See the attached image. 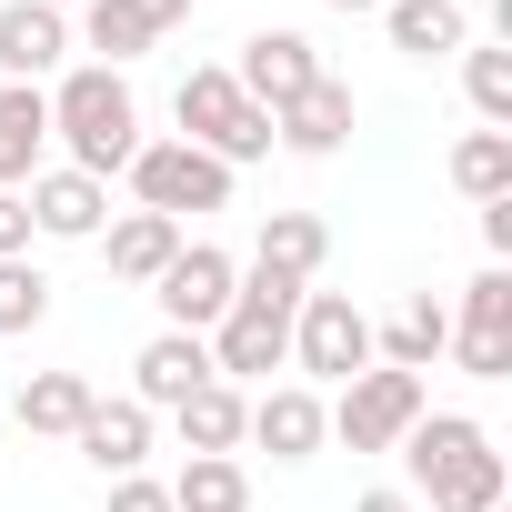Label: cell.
Masks as SVG:
<instances>
[{
    "label": "cell",
    "mask_w": 512,
    "mask_h": 512,
    "mask_svg": "<svg viewBox=\"0 0 512 512\" xmlns=\"http://www.w3.org/2000/svg\"><path fill=\"white\" fill-rule=\"evenodd\" d=\"M171 512H251V472L231 452H191L171 472Z\"/></svg>",
    "instance_id": "44dd1931"
},
{
    "label": "cell",
    "mask_w": 512,
    "mask_h": 512,
    "mask_svg": "<svg viewBox=\"0 0 512 512\" xmlns=\"http://www.w3.org/2000/svg\"><path fill=\"white\" fill-rule=\"evenodd\" d=\"M462 91L492 131H512V51H462Z\"/></svg>",
    "instance_id": "83f0119b"
},
{
    "label": "cell",
    "mask_w": 512,
    "mask_h": 512,
    "mask_svg": "<svg viewBox=\"0 0 512 512\" xmlns=\"http://www.w3.org/2000/svg\"><path fill=\"white\" fill-rule=\"evenodd\" d=\"M241 442H262L272 462H312V452L332 442V432H322V392H312V382H272L262 402L241 412Z\"/></svg>",
    "instance_id": "7c38bea8"
},
{
    "label": "cell",
    "mask_w": 512,
    "mask_h": 512,
    "mask_svg": "<svg viewBox=\"0 0 512 512\" xmlns=\"http://www.w3.org/2000/svg\"><path fill=\"white\" fill-rule=\"evenodd\" d=\"M312 81H322V51H312L302 31H251L241 61H231V91H241L251 111H282V101H302Z\"/></svg>",
    "instance_id": "52a82bcc"
},
{
    "label": "cell",
    "mask_w": 512,
    "mask_h": 512,
    "mask_svg": "<svg viewBox=\"0 0 512 512\" xmlns=\"http://www.w3.org/2000/svg\"><path fill=\"white\" fill-rule=\"evenodd\" d=\"M292 362L342 392L352 372H372V312H362L352 292H302V312H292Z\"/></svg>",
    "instance_id": "5b68a950"
},
{
    "label": "cell",
    "mask_w": 512,
    "mask_h": 512,
    "mask_svg": "<svg viewBox=\"0 0 512 512\" xmlns=\"http://www.w3.org/2000/svg\"><path fill=\"white\" fill-rule=\"evenodd\" d=\"M51 151V91L41 81H0V191H31V171Z\"/></svg>",
    "instance_id": "5bb4252c"
},
{
    "label": "cell",
    "mask_w": 512,
    "mask_h": 512,
    "mask_svg": "<svg viewBox=\"0 0 512 512\" xmlns=\"http://www.w3.org/2000/svg\"><path fill=\"white\" fill-rule=\"evenodd\" d=\"M272 141H282V151H302V161H332V151L352 141V81H332V71H322L302 101H282V111H272Z\"/></svg>",
    "instance_id": "9a60e30c"
},
{
    "label": "cell",
    "mask_w": 512,
    "mask_h": 512,
    "mask_svg": "<svg viewBox=\"0 0 512 512\" xmlns=\"http://www.w3.org/2000/svg\"><path fill=\"white\" fill-rule=\"evenodd\" d=\"M41 322H51V282H41L31 251H21V262H0V342H21Z\"/></svg>",
    "instance_id": "484cf974"
},
{
    "label": "cell",
    "mask_w": 512,
    "mask_h": 512,
    "mask_svg": "<svg viewBox=\"0 0 512 512\" xmlns=\"http://www.w3.org/2000/svg\"><path fill=\"white\" fill-rule=\"evenodd\" d=\"M322 11H382V0H322Z\"/></svg>",
    "instance_id": "836d02e7"
},
{
    "label": "cell",
    "mask_w": 512,
    "mask_h": 512,
    "mask_svg": "<svg viewBox=\"0 0 512 512\" xmlns=\"http://www.w3.org/2000/svg\"><path fill=\"white\" fill-rule=\"evenodd\" d=\"M171 251H181V221H161V211H121L111 231H101V262H111V282H161L171 272Z\"/></svg>",
    "instance_id": "ac0fdd59"
},
{
    "label": "cell",
    "mask_w": 512,
    "mask_h": 512,
    "mask_svg": "<svg viewBox=\"0 0 512 512\" xmlns=\"http://www.w3.org/2000/svg\"><path fill=\"white\" fill-rule=\"evenodd\" d=\"M91 402H101V392H91V382H81V372H31V382H21V402H11V412H21V432H31V442H71V432H81V412H91Z\"/></svg>",
    "instance_id": "ffe728a7"
},
{
    "label": "cell",
    "mask_w": 512,
    "mask_h": 512,
    "mask_svg": "<svg viewBox=\"0 0 512 512\" xmlns=\"http://www.w3.org/2000/svg\"><path fill=\"white\" fill-rule=\"evenodd\" d=\"M51 141H61L71 171H91V181L131 171V151H141V101H131V81L101 71V61L61 71V81H51Z\"/></svg>",
    "instance_id": "7a4b0ae2"
},
{
    "label": "cell",
    "mask_w": 512,
    "mask_h": 512,
    "mask_svg": "<svg viewBox=\"0 0 512 512\" xmlns=\"http://www.w3.org/2000/svg\"><path fill=\"white\" fill-rule=\"evenodd\" d=\"M21 201H31V231H41V241H101V231H111V181H91V171H71V161H61V171H31Z\"/></svg>",
    "instance_id": "30bf717a"
},
{
    "label": "cell",
    "mask_w": 512,
    "mask_h": 512,
    "mask_svg": "<svg viewBox=\"0 0 512 512\" xmlns=\"http://www.w3.org/2000/svg\"><path fill=\"white\" fill-rule=\"evenodd\" d=\"M382 31H392V51H412V61H452V51H472L462 0H382Z\"/></svg>",
    "instance_id": "d6986e66"
},
{
    "label": "cell",
    "mask_w": 512,
    "mask_h": 512,
    "mask_svg": "<svg viewBox=\"0 0 512 512\" xmlns=\"http://www.w3.org/2000/svg\"><path fill=\"white\" fill-rule=\"evenodd\" d=\"M241 412H251V402H241L231 382H201V392L171 412V422H181V452H241Z\"/></svg>",
    "instance_id": "d4e9b609"
},
{
    "label": "cell",
    "mask_w": 512,
    "mask_h": 512,
    "mask_svg": "<svg viewBox=\"0 0 512 512\" xmlns=\"http://www.w3.org/2000/svg\"><path fill=\"white\" fill-rule=\"evenodd\" d=\"M452 332H472V342H512V272H502V262L462 282V322H452Z\"/></svg>",
    "instance_id": "4316f807"
},
{
    "label": "cell",
    "mask_w": 512,
    "mask_h": 512,
    "mask_svg": "<svg viewBox=\"0 0 512 512\" xmlns=\"http://www.w3.org/2000/svg\"><path fill=\"white\" fill-rule=\"evenodd\" d=\"M31 241H41V231H31V201H21V191H0V262H21Z\"/></svg>",
    "instance_id": "4dcf8cb0"
},
{
    "label": "cell",
    "mask_w": 512,
    "mask_h": 512,
    "mask_svg": "<svg viewBox=\"0 0 512 512\" xmlns=\"http://www.w3.org/2000/svg\"><path fill=\"white\" fill-rule=\"evenodd\" d=\"M402 492L422 502V512H502V492H512V462L492 452V432L472 422V412H422L402 442Z\"/></svg>",
    "instance_id": "6da1fadb"
},
{
    "label": "cell",
    "mask_w": 512,
    "mask_h": 512,
    "mask_svg": "<svg viewBox=\"0 0 512 512\" xmlns=\"http://www.w3.org/2000/svg\"><path fill=\"white\" fill-rule=\"evenodd\" d=\"M422 412H432L422 372H382V362H372V372H352V382L322 402V432H332V442H352V452H392Z\"/></svg>",
    "instance_id": "3957f363"
},
{
    "label": "cell",
    "mask_w": 512,
    "mask_h": 512,
    "mask_svg": "<svg viewBox=\"0 0 512 512\" xmlns=\"http://www.w3.org/2000/svg\"><path fill=\"white\" fill-rule=\"evenodd\" d=\"M41 11H61V21H71V11H81V0H41Z\"/></svg>",
    "instance_id": "e575fe53"
},
{
    "label": "cell",
    "mask_w": 512,
    "mask_h": 512,
    "mask_svg": "<svg viewBox=\"0 0 512 512\" xmlns=\"http://www.w3.org/2000/svg\"><path fill=\"white\" fill-rule=\"evenodd\" d=\"M251 262H272V272H292V282L312 292V272L332 262V231H322L312 211H272V221H262V251H251Z\"/></svg>",
    "instance_id": "603a6c76"
},
{
    "label": "cell",
    "mask_w": 512,
    "mask_h": 512,
    "mask_svg": "<svg viewBox=\"0 0 512 512\" xmlns=\"http://www.w3.org/2000/svg\"><path fill=\"white\" fill-rule=\"evenodd\" d=\"M201 382H221L201 332H151V342H141V362H131V402H141V412H181Z\"/></svg>",
    "instance_id": "8fae6325"
},
{
    "label": "cell",
    "mask_w": 512,
    "mask_h": 512,
    "mask_svg": "<svg viewBox=\"0 0 512 512\" xmlns=\"http://www.w3.org/2000/svg\"><path fill=\"white\" fill-rule=\"evenodd\" d=\"M191 21V0H81V51H101V71H121V61H141L161 31H181Z\"/></svg>",
    "instance_id": "ba28073f"
},
{
    "label": "cell",
    "mask_w": 512,
    "mask_h": 512,
    "mask_svg": "<svg viewBox=\"0 0 512 512\" xmlns=\"http://www.w3.org/2000/svg\"><path fill=\"white\" fill-rule=\"evenodd\" d=\"M352 512H422V502H412V492H402V482H382V492H362V502H352Z\"/></svg>",
    "instance_id": "d6a6232c"
},
{
    "label": "cell",
    "mask_w": 512,
    "mask_h": 512,
    "mask_svg": "<svg viewBox=\"0 0 512 512\" xmlns=\"http://www.w3.org/2000/svg\"><path fill=\"white\" fill-rule=\"evenodd\" d=\"M171 121H181V141H191V151H211V141L241 121V91H231V71H191V81L171 91Z\"/></svg>",
    "instance_id": "7402d4cb"
},
{
    "label": "cell",
    "mask_w": 512,
    "mask_h": 512,
    "mask_svg": "<svg viewBox=\"0 0 512 512\" xmlns=\"http://www.w3.org/2000/svg\"><path fill=\"white\" fill-rule=\"evenodd\" d=\"M442 352H452V312H442L432 292H412L392 322H372V362H382V372H432Z\"/></svg>",
    "instance_id": "e0dca14e"
},
{
    "label": "cell",
    "mask_w": 512,
    "mask_h": 512,
    "mask_svg": "<svg viewBox=\"0 0 512 512\" xmlns=\"http://www.w3.org/2000/svg\"><path fill=\"white\" fill-rule=\"evenodd\" d=\"M201 342H211V372H221L231 392H241V382H272V372L292 362V322H282V312H251V302H231Z\"/></svg>",
    "instance_id": "9c48e42d"
},
{
    "label": "cell",
    "mask_w": 512,
    "mask_h": 512,
    "mask_svg": "<svg viewBox=\"0 0 512 512\" xmlns=\"http://www.w3.org/2000/svg\"><path fill=\"white\" fill-rule=\"evenodd\" d=\"M231 292H241V262H231V251H211V241H181V251H171V272L151 282L161 332H211V322L231 312Z\"/></svg>",
    "instance_id": "8992f818"
},
{
    "label": "cell",
    "mask_w": 512,
    "mask_h": 512,
    "mask_svg": "<svg viewBox=\"0 0 512 512\" xmlns=\"http://www.w3.org/2000/svg\"><path fill=\"white\" fill-rule=\"evenodd\" d=\"M131 201L161 211V221H191V211H231V171L191 141H141L131 151Z\"/></svg>",
    "instance_id": "277c9868"
},
{
    "label": "cell",
    "mask_w": 512,
    "mask_h": 512,
    "mask_svg": "<svg viewBox=\"0 0 512 512\" xmlns=\"http://www.w3.org/2000/svg\"><path fill=\"white\" fill-rule=\"evenodd\" d=\"M71 61V21L41 0H0V81H51Z\"/></svg>",
    "instance_id": "4fadbf2b"
},
{
    "label": "cell",
    "mask_w": 512,
    "mask_h": 512,
    "mask_svg": "<svg viewBox=\"0 0 512 512\" xmlns=\"http://www.w3.org/2000/svg\"><path fill=\"white\" fill-rule=\"evenodd\" d=\"M272 151H282V141H272V111H251V101H241V121L211 141V161H221V171H241V161H272Z\"/></svg>",
    "instance_id": "f1b7e54d"
},
{
    "label": "cell",
    "mask_w": 512,
    "mask_h": 512,
    "mask_svg": "<svg viewBox=\"0 0 512 512\" xmlns=\"http://www.w3.org/2000/svg\"><path fill=\"white\" fill-rule=\"evenodd\" d=\"M452 191L462 201H512V131H462L452 141Z\"/></svg>",
    "instance_id": "cb8c5ba5"
},
{
    "label": "cell",
    "mask_w": 512,
    "mask_h": 512,
    "mask_svg": "<svg viewBox=\"0 0 512 512\" xmlns=\"http://www.w3.org/2000/svg\"><path fill=\"white\" fill-rule=\"evenodd\" d=\"M482 241H492V262L512 251V201H482Z\"/></svg>",
    "instance_id": "1f68e13d"
},
{
    "label": "cell",
    "mask_w": 512,
    "mask_h": 512,
    "mask_svg": "<svg viewBox=\"0 0 512 512\" xmlns=\"http://www.w3.org/2000/svg\"><path fill=\"white\" fill-rule=\"evenodd\" d=\"M71 442H81V462H91L101 482H121V472H141V462H151V412H141L131 392H121V402H91Z\"/></svg>",
    "instance_id": "2e32d148"
},
{
    "label": "cell",
    "mask_w": 512,
    "mask_h": 512,
    "mask_svg": "<svg viewBox=\"0 0 512 512\" xmlns=\"http://www.w3.org/2000/svg\"><path fill=\"white\" fill-rule=\"evenodd\" d=\"M111 512H171V482H151V472H121V482H111Z\"/></svg>",
    "instance_id": "f546056e"
}]
</instances>
